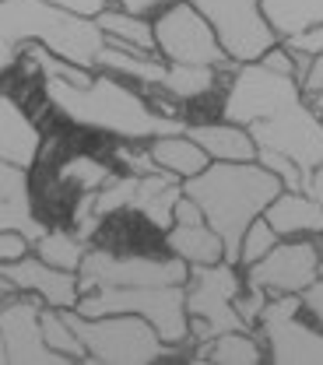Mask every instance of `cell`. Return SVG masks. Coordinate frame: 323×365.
Returning a JSON list of instances; mask_svg holds the SVG:
<instances>
[{
    "instance_id": "21",
    "label": "cell",
    "mask_w": 323,
    "mask_h": 365,
    "mask_svg": "<svg viewBox=\"0 0 323 365\" xmlns=\"http://www.w3.org/2000/svg\"><path fill=\"white\" fill-rule=\"evenodd\" d=\"M148 151H151V158H155V165H158V169L173 173L180 182L190 180V176H197V173H200V169H207V162H211V158H207V151L186 134V130H180V134L151 137Z\"/></svg>"
},
{
    "instance_id": "15",
    "label": "cell",
    "mask_w": 323,
    "mask_h": 365,
    "mask_svg": "<svg viewBox=\"0 0 323 365\" xmlns=\"http://www.w3.org/2000/svg\"><path fill=\"white\" fill-rule=\"evenodd\" d=\"M0 277H4L14 292H32V295H39V299H43L46 306H53V309H74V306L81 302L78 274L49 267L46 260L29 257V253L18 257V260L0 264Z\"/></svg>"
},
{
    "instance_id": "26",
    "label": "cell",
    "mask_w": 323,
    "mask_h": 365,
    "mask_svg": "<svg viewBox=\"0 0 323 365\" xmlns=\"http://www.w3.org/2000/svg\"><path fill=\"white\" fill-rule=\"evenodd\" d=\"M85 239H78V235H71V232H49L43 239H36V257L39 260H46L49 267H60V271H74L81 267V257H85Z\"/></svg>"
},
{
    "instance_id": "8",
    "label": "cell",
    "mask_w": 323,
    "mask_h": 365,
    "mask_svg": "<svg viewBox=\"0 0 323 365\" xmlns=\"http://www.w3.org/2000/svg\"><path fill=\"white\" fill-rule=\"evenodd\" d=\"M183 197V186L173 173H127L106 180L98 190H92V215L95 218H109L116 211H138L155 228L173 225V211L176 200Z\"/></svg>"
},
{
    "instance_id": "10",
    "label": "cell",
    "mask_w": 323,
    "mask_h": 365,
    "mask_svg": "<svg viewBox=\"0 0 323 365\" xmlns=\"http://www.w3.org/2000/svg\"><path fill=\"white\" fill-rule=\"evenodd\" d=\"M186 4H193L207 18L222 49L235 63L260 60L271 46H277V32L264 18L260 0H186Z\"/></svg>"
},
{
    "instance_id": "38",
    "label": "cell",
    "mask_w": 323,
    "mask_h": 365,
    "mask_svg": "<svg viewBox=\"0 0 323 365\" xmlns=\"http://www.w3.org/2000/svg\"><path fill=\"white\" fill-rule=\"evenodd\" d=\"M158 4H169V0H120V7L130 11V14H148V11L158 7Z\"/></svg>"
},
{
    "instance_id": "12",
    "label": "cell",
    "mask_w": 323,
    "mask_h": 365,
    "mask_svg": "<svg viewBox=\"0 0 323 365\" xmlns=\"http://www.w3.org/2000/svg\"><path fill=\"white\" fill-rule=\"evenodd\" d=\"M155 49L169 63H207V67H235L229 53L222 49L215 29L193 4H173L155 25Z\"/></svg>"
},
{
    "instance_id": "4",
    "label": "cell",
    "mask_w": 323,
    "mask_h": 365,
    "mask_svg": "<svg viewBox=\"0 0 323 365\" xmlns=\"http://www.w3.org/2000/svg\"><path fill=\"white\" fill-rule=\"evenodd\" d=\"M25 43H43L49 53L88 71L106 36L95 18L63 11L49 0H0V74L18 60Z\"/></svg>"
},
{
    "instance_id": "31",
    "label": "cell",
    "mask_w": 323,
    "mask_h": 365,
    "mask_svg": "<svg viewBox=\"0 0 323 365\" xmlns=\"http://www.w3.org/2000/svg\"><path fill=\"white\" fill-rule=\"evenodd\" d=\"M264 306H267V292H264V288L246 284V288L235 295V313L242 317L246 330H257V319H260V313H264Z\"/></svg>"
},
{
    "instance_id": "35",
    "label": "cell",
    "mask_w": 323,
    "mask_h": 365,
    "mask_svg": "<svg viewBox=\"0 0 323 365\" xmlns=\"http://www.w3.org/2000/svg\"><path fill=\"white\" fill-rule=\"evenodd\" d=\"M299 299H302V309H306V313H313L317 327L323 330V277H317L313 284H306V288L299 292Z\"/></svg>"
},
{
    "instance_id": "40",
    "label": "cell",
    "mask_w": 323,
    "mask_h": 365,
    "mask_svg": "<svg viewBox=\"0 0 323 365\" xmlns=\"http://www.w3.org/2000/svg\"><path fill=\"white\" fill-rule=\"evenodd\" d=\"M320 277H323V260H320Z\"/></svg>"
},
{
    "instance_id": "24",
    "label": "cell",
    "mask_w": 323,
    "mask_h": 365,
    "mask_svg": "<svg viewBox=\"0 0 323 365\" xmlns=\"http://www.w3.org/2000/svg\"><path fill=\"white\" fill-rule=\"evenodd\" d=\"M95 25L102 29V36H113L120 43H130L140 53H155V29L144 21V14H130V11H98Z\"/></svg>"
},
{
    "instance_id": "29",
    "label": "cell",
    "mask_w": 323,
    "mask_h": 365,
    "mask_svg": "<svg viewBox=\"0 0 323 365\" xmlns=\"http://www.w3.org/2000/svg\"><path fill=\"white\" fill-rule=\"evenodd\" d=\"M277 239H281V235L267 225V218H264V215H260V218H253V222L246 225V232H242V242H239V264L246 267V264L260 260V257L275 246Z\"/></svg>"
},
{
    "instance_id": "32",
    "label": "cell",
    "mask_w": 323,
    "mask_h": 365,
    "mask_svg": "<svg viewBox=\"0 0 323 365\" xmlns=\"http://www.w3.org/2000/svg\"><path fill=\"white\" fill-rule=\"evenodd\" d=\"M284 49H302V53H309V56H320L323 53V21L313 25V29H302V32L288 36V39H284Z\"/></svg>"
},
{
    "instance_id": "22",
    "label": "cell",
    "mask_w": 323,
    "mask_h": 365,
    "mask_svg": "<svg viewBox=\"0 0 323 365\" xmlns=\"http://www.w3.org/2000/svg\"><path fill=\"white\" fill-rule=\"evenodd\" d=\"M260 11L281 39L323 21V0H260Z\"/></svg>"
},
{
    "instance_id": "30",
    "label": "cell",
    "mask_w": 323,
    "mask_h": 365,
    "mask_svg": "<svg viewBox=\"0 0 323 365\" xmlns=\"http://www.w3.org/2000/svg\"><path fill=\"white\" fill-rule=\"evenodd\" d=\"M257 162L264 165V169H271L281 186L284 190H302V169L288 158V155H281V151H267V148H257Z\"/></svg>"
},
{
    "instance_id": "34",
    "label": "cell",
    "mask_w": 323,
    "mask_h": 365,
    "mask_svg": "<svg viewBox=\"0 0 323 365\" xmlns=\"http://www.w3.org/2000/svg\"><path fill=\"white\" fill-rule=\"evenodd\" d=\"M29 239L21 235V232H0V264H7V260H18V257H25L29 253Z\"/></svg>"
},
{
    "instance_id": "2",
    "label": "cell",
    "mask_w": 323,
    "mask_h": 365,
    "mask_svg": "<svg viewBox=\"0 0 323 365\" xmlns=\"http://www.w3.org/2000/svg\"><path fill=\"white\" fill-rule=\"evenodd\" d=\"M183 193L200 207L207 225L222 235L225 264H239V242L253 218L284 190L271 169L253 162H207L197 176L180 182Z\"/></svg>"
},
{
    "instance_id": "20",
    "label": "cell",
    "mask_w": 323,
    "mask_h": 365,
    "mask_svg": "<svg viewBox=\"0 0 323 365\" xmlns=\"http://www.w3.org/2000/svg\"><path fill=\"white\" fill-rule=\"evenodd\" d=\"M186 134L193 137L211 162H253L257 158V144L246 127L239 123H193L186 127Z\"/></svg>"
},
{
    "instance_id": "27",
    "label": "cell",
    "mask_w": 323,
    "mask_h": 365,
    "mask_svg": "<svg viewBox=\"0 0 323 365\" xmlns=\"http://www.w3.org/2000/svg\"><path fill=\"white\" fill-rule=\"evenodd\" d=\"M39 323H43V341H46L53 351L67 355L71 362H88V355H85V344L78 341L74 327L60 317V309H53V306H49V309H43V313H39Z\"/></svg>"
},
{
    "instance_id": "14",
    "label": "cell",
    "mask_w": 323,
    "mask_h": 365,
    "mask_svg": "<svg viewBox=\"0 0 323 365\" xmlns=\"http://www.w3.org/2000/svg\"><path fill=\"white\" fill-rule=\"evenodd\" d=\"M43 306L32 299H14L0 306V341L4 355L11 365H63L71 362L67 355L53 351L43 341V323H39Z\"/></svg>"
},
{
    "instance_id": "1",
    "label": "cell",
    "mask_w": 323,
    "mask_h": 365,
    "mask_svg": "<svg viewBox=\"0 0 323 365\" xmlns=\"http://www.w3.org/2000/svg\"><path fill=\"white\" fill-rule=\"evenodd\" d=\"M222 116L246 127L257 148L288 155L302 173L323 162V116H317L292 74L260 60L235 63Z\"/></svg>"
},
{
    "instance_id": "17",
    "label": "cell",
    "mask_w": 323,
    "mask_h": 365,
    "mask_svg": "<svg viewBox=\"0 0 323 365\" xmlns=\"http://www.w3.org/2000/svg\"><path fill=\"white\" fill-rule=\"evenodd\" d=\"M21 232L29 242L43 239L46 225L32 215V186L29 169L14 162H0V232Z\"/></svg>"
},
{
    "instance_id": "23",
    "label": "cell",
    "mask_w": 323,
    "mask_h": 365,
    "mask_svg": "<svg viewBox=\"0 0 323 365\" xmlns=\"http://www.w3.org/2000/svg\"><path fill=\"white\" fill-rule=\"evenodd\" d=\"M193 359L215 365H257L264 359V351L250 330H229V334H218L215 341L200 344Z\"/></svg>"
},
{
    "instance_id": "3",
    "label": "cell",
    "mask_w": 323,
    "mask_h": 365,
    "mask_svg": "<svg viewBox=\"0 0 323 365\" xmlns=\"http://www.w3.org/2000/svg\"><path fill=\"white\" fill-rule=\"evenodd\" d=\"M46 98L71 123L123 137V140H151V137L186 130L180 116H165V113L151 109L138 91H130L123 81H116L109 74H98L88 85L46 78Z\"/></svg>"
},
{
    "instance_id": "7",
    "label": "cell",
    "mask_w": 323,
    "mask_h": 365,
    "mask_svg": "<svg viewBox=\"0 0 323 365\" xmlns=\"http://www.w3.org/2000/svg\"><path fill=\"white\" fill-rule=\"evenodd\" d=\"M186 313H190V337L197 344L215 341L218 334L246 330L242 317L235 313V295L242 292V281L235 264H193L183 284Z\"/></svg>"
},
{
    "instance_id": "11",
    "label": "cell",
    "mask_w": 323,
    "mask_h": 365,
    "mask_svg": "<svg viewBox=\"0 0 323 365\" xmlns=\"http://www.w3.org/2000/svg\"><path fill=\"white\" fill-rule=\"evenodd\" d=\"M302 299L299 295H275L267 299L257 319L260 341L275 365H323V330L302 323Z\"/></svg>"
},
{
    "instance_id": "28",
    "label": "cell",
    "mask_w": 323,
    "mask_h": 365,
    "mask_svg": "<svg viewBox=\"0 0 323 365\" xmlns=\"http://www.w3.org/2000/svg\"><path fill=\"white\" fill-rule=\"evenodd\" d=\"M106 180H113V169L98 158H88V155H78L60 169V182H74L78 190H98Z\"/></svg>"
},
{
    "instance_id": "36",
    "label": "cell",
    "mask_w": 323,
    "mask_h": 365,
    "mask_svg": "<svg viewBox=\"0 0 323 365\" xmlns=\"http://www.w3.org/2000/svg\"><path fill=\"white\" fill-rule=\"evenodd\" d=\"M49 4H56L63 11H74V14H85V18H95L98 11H106L109 0H49Z\"/></svg>"
},
{
    "instance_id": "25",
    "label": "cell",
    "mask_w": 323,
    "mask_h": 365,
    "mask_svg": "<svg viewBox=\"0 0 323 365\" xmlns=\"http://www.w3.org/2000/svg\"><path fill=\"white\" fill-rule=\"evenodd\" d=\"M215 88V67H207V63H169V71H165V81H162V88L169 98H200V95H207V91Z\"/></svg>"
},
{
    "instance_id": "33",
    "label": "cell",
    "mask_w": 323,
    "mask_h": 365,
    "mask_svg": "<svg viewBox=\"0 0 323 365\" xmlns=\"http://www.w3.org/2000/svg\"><path fill=\"white\" fill-rule=\"evenodd\" d=\"M116 158L127 165V173H138V176H144V173H165V169H158L155 165V158H151V151H134V148H120L116 151Z\"/></svg>"
},
{
    "instance_id": "6",
    "label": "cell",
    "mask_w": 323,
    "mask_h": 365,
    "mask_svg": "<svg viewBox=\"0 0 323 365\" xmlns=\"http://www.w3.org/2000/svg\"><path fill=\"white\" fill-rule=\"evenodd\" d=\"M81 317H109V313H138L144 317L165 344L180 348L190 341V313H186L183 284H144V288H95L85 292L74 306Z\"/></svg>"
},
{
    "instance_id": "39",
    "label": "cell",
    "mask_w": 323,
    "mask_h": 365,
    "mask_svg": "<svg viewBox=\"0 0 323 365\" xmlns=\"http://www.w3.org/2000/svg\"><path fill=\"white\" fill-rule=\"evenodd\" d=\"M7 362V355H4V341H0V365Z\"/></svg>"
},
{
    "instance_id": "16",
    "label": "cell",
    "mask_w": 323,
    "mask_h": 365,
    "mask_svg": "<svg viewBox=\"0 0 323 365\" xmlns=\"http://www.w3.org/2000/svg\"><path fill=\"white\" fill-rule=\"evenodd\" d=\"M165 246H169V253H176L180 260H186L190 267L193 264H222L225 260L222 235L207 225V218L200 215V207L186 193L176 200L173 225L165 228Z\"/></svg>"
},
{
    "instance_id": "5",
    "label": "cell",
    "mask_w": 323,
    "mask_h": 365,
    "mask_svg": "<svg viewBox=\"0 0 323 365\" xmlns=\"http://www.w3.org/2000/svg\"><path fill=\"white\" fill-rule=\"evenodd\" d=\"M85 344V355L95 365H148L173 351L158 337V330L138 313H109V317H81L78 309H60Z\"/></svg>"
},
{
    "instance_id": "9",
    "label": "cell",
    "mask_w": 323,
    "mask_h": 365,
    "mask_svg": "<svg viewBox=\"0 0 323 365\" xmlns=\"http://www.w3.org/2000/svg\"><path fill=\"white\" fill-rule=\"evenodd\" d=\"M190 264L173 257H116L109 250H85L78 284L81 295L95 288H144V284H186Z\"/></svg>"
},
{
    "instance_id": "18",
    "label": "cell",
    "mask_w": 323,
    "mask_h": 365,
    "mask_svg": "<svg viewBox=\"0 0 323 365\" xmlns=\"http://www.w3.org/2000/svg\"><path fill=\"white\" fill-rule=\"evenodd\" d=\"M39 151H43V134L36 130L29 113L11 95H0V162L32 169Z\"/></svg>"
},
{
    "instance_id": "19",
    "label": "cell",
    "mask_w": 323,
    "mask_h": 365,
    "mask_svg": "<svg viewBox=\"0 0 323 365\" xmlns=\"http://www.w3.org/2000/svg\"><path fill=\"white\" fill-rule=\"evenodd\" d=\"M267 225L275 228L281 239L292 235H320L323 232V204L306 197L302 190H281L275 200L264 207Z\"/></svg>"
},
{
    "instance_id": "13",
    "label": "cell",
    "mask_w": 323,
    "mask_h": 365,
    "mask_svg": "<svg viewBox=\"0 0 323 365\" xmlns=\"http://www.w3.org/2000/svg\"><path fill=\"white\" fill-rule=\"evenodd\" d=\"M320 277V246L313 239H277L275 246L246 264V284L264 288L267 295H299Z\"/></svg>"
},
{
    "instance_id": "37",
    "label": "cell",
    "mask_w": 323,
    "mask_h": 365,
    "mask_svg": "<svg viewBox=\"0 0 323 365\" xmlns=\"http://www.w3.org/2000/svg\"><path fill=\"white\" fill-rule=\"evenodd\" d=\"M302 193L313 197L317 204H323V162L320 165H313L309 173H302Z\"/></svg>"
}]
</instances>
